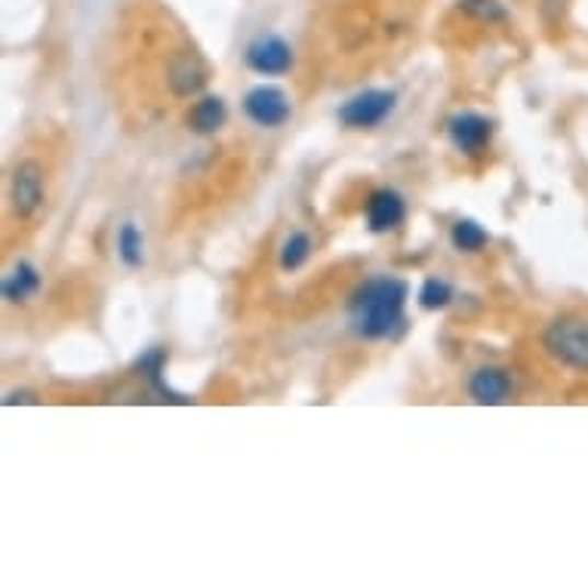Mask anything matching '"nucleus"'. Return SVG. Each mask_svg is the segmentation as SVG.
<instances>
[{"instance_id":"6ab92c4d","label":"nucleus","mask_w":588,"mask_h":588,"mask_svg":"<svg viewBox=\"0 0 588 588\" xmlns=\"http://www.w3.org/2000/svg\"><path fill=\"white\" fill-rule=\"evenodd\" d=\"M13 404H37V397L32 392H7L3 407H13Z\"/></svg>"},{"instance_id":"f3484780","label":"nucleus","mask_w":588,"mask_h":588,"mask_svg":"<svg viewBox=\"0 0 588 588\" xmlns=\"http://www.w3.org/2000/svg\"><path fill=\"white\" fill-rule=\"evenodd\" d=\"M419 305H423L425 311H441L450 305V299H453V287L447 284L443 278H428L419 287Z\"/></svg>"},{"instance_id":"423d86ee","label":"nucleus","mask_w":588,"mask_h":588,"mask_svg":"<svg viewBox=\"0 0 588 588\" xmlns=\"http://www.w3.org/2000/svg\"><path fill=\"white\" fill-rule=\"evenodd\" d=\"M246 68L262 78H284L293 68V47L280 34H260L244 53Z\"/></svg>"},{"instance_id":"dca6fc26","label":"nucleus","mask_w":588,"mask_h":588,"mask_svg":"<svg viewBox=\"0 0 588 588\" xmlns=\"http://www.w3.org/2000/svg\"><path fill=\"white\" fill-rule=\"evenodd\" d=\"M311 256V238L305 231H293L284 244H280V268L284 272H296L302 268Z\"/></svg>"},{"instance_id":"ddd939ff","label":"nucleus","mask_w":588,"mask_h":588,"mask_svg":"<svg viewBox=\"0 0 588 588\" xmlns=\"http://www.w3.org/2000/svg\"><path fill=\"white\" fill-rule=\"evenodd\" d=\"M229 120V105L222 96H200L195 102V108L188 112V130L197 136H212L226 127Z\"/></svg>"},{"instance_id":"6e6552de","label":"nucleus","mask_w":588,"mask_h":588,"mask_svg":"<svg viewBox=\"0 0 588 588\" xmlns=\"http://www.w3.org/2000/svg\"><path fill=\"white\" fill-rule=\"evenodd\" d=\"M207 78H210L207 66H204V59L197 56L195 49H180L166 66V83H170L173 96L180 99L197 96L207 87Z\"/></svg>"},{"instance_id":"9d476101","label":"nucleus","mask_w":588,"mask_h":588,"mask_svg":"<svg viewBox=\"0 0 588 588\" xmlns=\"http://www.w3.org/2000/svg\"><path fill=\"white\" fill-rule=\"evenodd\" d=\"M511 377L503 367H477L469 379V394L481 407H499L511 397Z\"/></svg>"},{"instance_id":"f03ea898","label":"nucleus","mask_w":588,"mask_h":588,"mask_svg":"<svg viewBox=\"0 0 588 588\" xmlns=\"http://www.w3.org/2000/svg\"><path fill=\"white\" fill-rule=\"evenodd\" d=\"M542 345L561 367L588 373V321L586 318H557L542 333Z\"/></svg>"},{"instance_id":"a211bd4d","label":"nucleus","mask_w":588,"mask_h":588,"mask_svg":"<svg viewBox=\"0 0 588 588\" xmlns=\"http://www.w3.org/2000/svg\"><path fill=\"white\" fill-rule=\"evenodd\" d=\"M459 10L465 13V16L477 19V22H506V7L499 3V0H459Z\"/></svg>"},{"instance_id":"0eeeda50","label":"nucleus","mask_w":588,"mask_h":588,"mask_svg":"<svg viewBox=\"0 0 588 588\" xmlns=\"http://www.w3.org/2000/svg\"><path fill=\"white\" fill-rule=\"evenodd\" d=\"M44 204V166L37 161H22L10 180V207L19 219H32Z\"/></svg>"},{"instance_id":"9b49d317","label":"nucleus","mask_w":588,"mask_h":588,"mask_svg":"<svg viewBox=\"0 0 588 588\" xmlns=\"http://www.w3.org/2000/svg\"><path fill=\"white\" fill-rule=\"evenodd\" d=\"M41 272H37V265H32L28 260L16 262L7 275H3V284H0V296L10 302V305H22V302H28L34 296L41 293Z\"/></svg>"},{"instance_id":"f257e3e1","label":"nucleus","mask_w":588,"mask_h":588,"mask_svg":"<svg viewBox=\"0 0 588 588\" xmlns=\"http://www.w3.org/2000/svg\"><path fill=\"white\" fill-rule=\"evenodd\" d=\"M410 287L407 280L392 278V275H377L367 278L348 299V321L355 336L367 343L389 339L394 330L404 324V309H407Z\"/></svg>"},{"instance_id":"7ed1b4c3","label":"nucleus","mask_w":588,"mask_h":588,"mask_svg":"<svg viewBox=\"0 0 588 588\" xmlns=\"http://www.w3.org/2000/svg\"><path fill=\"white\" fill-rule=\"evenodd\" d=\"M394 108H397V96L392 90H364L358 96L348 99L336 112V117L348 130H373L394 115Z\"/></svg>"},{"instance_id":"f8f14e48","label":"nucleus","mask_w":588,"mask_h":588,"mask_svg":"<svg viewBox=\"0 0 588 588\" xmlns=\"http://www.w3.org/2000/svg\"><path fill=\"white\" fill-rule=\"evenodd\" d=\"M164 367H166V348H148L146 355L136 360V370H139V377L148 379V385L161 394V401H166V404H192L185 394H176L173 389H170V385H166Z\"/></svg>"},{"instance_id":"1a4fd4ad","label":"nucleus","mask_w":588,"mask_h":588,"mask_svg":"<svg viewBox=\"0 0 588 588\" xmlns=\"http://www.w3.org/2000/svg\"><path fill=\"white\" fill-rule=\"evenodd\" d=\"M407 216V204L394 188H377L367 197V229L373 234H385L394 231Z\"/></svg>"},{"instance_id":"4468645a","label":"nucleus","mask_w":588,"mask_h":588,"mask_svg":"<svg viewBox=\"0 0 588 588\" xmlns=\"http://www.w3.org/2000/svg\"><path fill=\"white\" fill-rule=\"evenodd\" d=\"M117 260L127 268H142L146 265V234L136 222H124L117 231Z\"/></svg>"},{"instance_id":"20e7f679","label":"nucleus","mask_w":588,"mask_h":588,"mask_svg":"<svg viewBox=\"0 0 588 588\" xmlns=\"http://www.w3.org/2000/svg\"><path fill=\"white\" fill-rule=\"evenodd\" d=\"M244 115L262 130H280L293 117V102L275 83H260L244 96Z\"/></svg>"},{"instance_id":"39448f33","label":"nucleus","mask_w":588,"mask_h":588,"mask_svg":"<svg viewBox=\"0 0 588 588\" xmlns=\"http://www.w3.org/2000/svg\"><path fill=\"white\" fill-rule=\"evenodd\" d=\"M450 146L465 158H481L493 139V120L481 112H457L447 120Z\"/></svg>"},{"instance_id":"2eb2a0df","label":"nucleus","mask_w":588,"mask_h":588,"mask_svg":"<svg viewBox=\"0 0 588 588\" xmlns=\"http://www.w3.org/2000/svg\"><path fill=\"white\" fill-rule=\"evenodd\" d=\"M450 244L459 253H481L484 246L491 244V234L484 226H477L474 219H457L450 229Z\"/></svg>"}]
</instances>
